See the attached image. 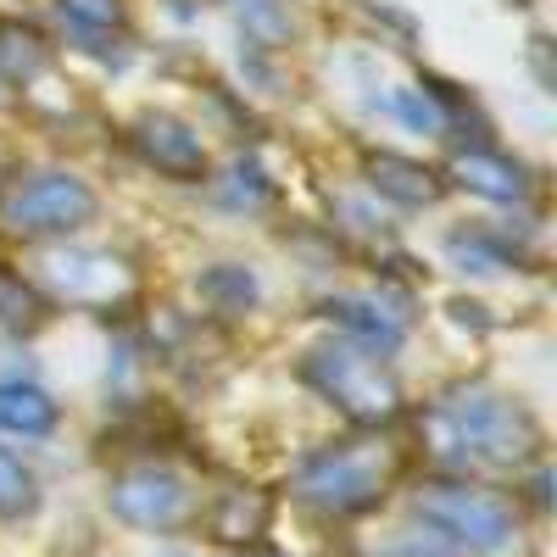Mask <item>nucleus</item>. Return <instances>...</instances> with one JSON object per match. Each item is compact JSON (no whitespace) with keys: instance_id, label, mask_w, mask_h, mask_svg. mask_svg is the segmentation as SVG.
<instances>
[{"instance_id":"obj_19","label":"nucleus","mask_w":557,"mask_h":557,"mask_svg":"<svg viewBox=\"0 0 557 557\" xmlns=\"http://www.w3.org/2000/svg\"><path fill=\"white\" fill-rule=\"evenodd\" d=\"M223 7L235 12V23H240L257 45H268V51L290 45V34H296V12H290V0H223Z\"/></svg>"},{"instance_id":"obj_7","label":"nucleus","mask_w":557,"mask_h":557,"mask_svg":"<svg viewBox=\"0 0 557 557\" xmlns=\"http://www.w3.org/2000/svg\"><path fill=\"white\" fill-rule=\"evenodd\" d=\"M107 507H112L123 524H134V530H157V535L184 530V524H196V519H201L190 480H184L178 469H168V462H134V469L112 474Z\"/></svg>"},{"instance_id":"obj_18","label":"nucleus","mask_w":557,"mask_h":557,"mask_svg":"<svg viewBox=\"0 0 557 557\" xmlns=\"http://www.w3.org/2000/svg\"><path fill=\"white\" fill-rule=\"evenodd\" d=\"M196 290H201V301H207L212 312H251L257 296H262L257 273L240 268V262H218V268H207Z\"/></svg>"},{"instance_id":"obj_20","label":"nucleus","mask_w":557,"mask_h":557,"mask_svg":"<svg viewBox=\"0 0 557 557\" xmlns=\"http://www.w3.org/2000/svg\"><path fill=\"white\" fill-rule=\"evenodd\" d=\"M446 257H451L462 273H480V278L519 268V251H507L502 240L480 235V228H457V235H446Z\"/></svg>"},{"instance_id":"obj_21","label":"nucleus","mask_w":557,"mask_h":557,"mask_svg":"<svg viewBox=\"0 0 557 557\" xmlns=\"http://www.w3.org/2000/svg\"><path fill=\"white\" fill-rule=\"evenodd\" d=\"M34 507H39V480H34V469H28L17 451L0 446V519H28Z\"/></svg>"},{"instance_id":"obj_5","label":"nucleus","mask_w":557,"mask_h":557,"mask_svg":"<svg viewBox=\"0 0 557 557\" xmlns=\"http://www.w3.org/2000/svg\"><path fill=\"white\" fill-rule=\"evenodd\" d=\"M96 212H101V196L78 173H62V168L17 173L0 190V228L17 240H62L73 228L96 223Z\"/></svg>"},{"instance_id":"obj_12","label":"nucleus","mask_w":557,"mask_h":557,"mask_svg":"<svg viewBox=\"0 0 557 557\" xmlns=\"http://www.w3.org/2000/svg\"><path fill=\"white\" fill-rule=\"evenodd\" d=\"M62 424V407L57 396L34 385V380H0V430L7 435H23V441H39Z\"/></svg>"},{"instance_id":"obj_6","label":"nucleus","mask_w":557,"mask_h":557,"mask_svg":"<svg viewBox=\"0 0 557 557\" xmlns=\"http://www.w3.org/2000/svg\"><path fill=\"white\" fill-rule=\"evenodd\" d=\"M34 285L39 296H51L62 307H84V312H128L139 301V268L117 251H96V246H51L34 262Z\"/></svg>"},{"instance_id":"obj_17","label":"nucleus","mask_w":557,"mask_h":557,"mask_svg":"<svg viewBox=\"0 0 557 557\" xmlns=\"http://www.w3.org/2000/svg\"><path fill=\"white\" fill-rule=\"evenodd\" d=\"M45 62H51V45H45L39 28L0 23V78H7V84H28V78L45 73Z\"/></svg>"},{"instance_id":"obj_15","label":"nucleus","mask_w":557,"mask_h":557,"mask_svg":"<svg viewBox=\"0 0 557 557\" xmlns=\"http://www.w3.org/2000/svg\"><path fill=\"white\" fill-rule=\"evenodd\" d=\"M62 23L73 28V39L84 45V51H101L107 34H123L128 23V7L123 0H57Z\"/></svg>"},{"instance_id":"obj_13","label":"nucleus","mask_w":557,"mask_h":557,"mask_svg":"<svg viewBox=\"0 0 557 557\" xmlns=\"http://www.w3.org/2000/svg\"><path fill=\"white\" fill-rule=\"evenodd\" d=\"M457 184L462 190H474V196H485V201H524L530 196V173L513 162V157H502V151H462L457 157Z\"/></svg>"},{"instance_id":"obj_2","label":"nucleus","mask_w":557,"mask_h":557,"mask_svg":"<svg viewBox=\"0 0 557 557\" xmlns=\"http://www.w3.org/2000/svg\"><path fill=\"white\" fill-rule=\"evenodd\" d=\"M396 474H401L396 446H385L380 435H362V441H335V446H318L312 457H301L290 474V491L307 507H318L323 519H357L385 502Z\"/></svg>"},{"instance_id":"obj_8","label":"nucleus","mask_w":557,"mask_h":557,"mask_svg":"<svg viewBox=\"0 0 557 557\" xmlns=\"http://www.w3.org/2000/svg\"><path fill=\"white\" fill-rule=\"evenodd\" d=\"M134 151L146 157V168H157L162 178H178V184H201L207 178V146H201V134L184 123V117H173V112H139Z\"/></svg>"},{"instance_id":"obj_22","label":"nucleus","mask_w":557,"mask_h":557,"mask_svg":"<svg viewBox=\"0 0 557 557\" xmlns=\"http://www.w3.org/2000/svg\"><path fill=\"white\" fill-rule=\"evenodd\" d=\"M7 101H12V96H7V78H0V107H7Z\"/></svg>"},{"instance_id":"obj_14","label":"nucleus","mask_w":557,"mask_h":557,"mask_svg":"<svg viewBox=\"0 0 557 557\" xmlns=\"http://www.w3.org/2000/svg\"><path fill=\"white\" fill-rule=\"evenodd\" d=\"M45 318H51V301L39 296V285L0 262V330L7 335H34V330H45Z\"/></svg>"},{"instance_id":"obj_1","label":"nucleus","mask_w":557,"mask_h":557,"mask_svg":"<svg viewBox=\"0 0 557 557\" xmlns=\"http://www.w3.org/2000/svg\"><path fill=\"white\" fill-rule=\"evenodd\" d=\"M418 435H424V451L441 462L446 474H469V469H524V462H541V424L535 412L507 396L485 380L474 385H451L424 418H418Z\"/></svg>"},{"instance_id":"obj_4","label":"nucleus","mask_w":557,"mask_h":557,"mask_svg":"<svg viewBox=\"0 0 557 557\" xmlns=\"http://www.w3.org/2000/svg\"><path fill=\"white\" fill-rule=\"evenodd\" d=\"M301 380H307L323 401H335L357 430H391L396 418H401V385H396V374L385 368V357L362 351V346H351V341H335V346L307 351Z\"/></svg>"},{"instance_id":"obj_16","label":"nucleus","mask_w":557,"mask_h":557,"mask_svg":"<svg viewBox=\"0 0 557 557\" xmlns=\"http://www.w3.org/2000/svg\"><path fill=\"white\" fill-rule=\"evenodd\" d=\"M212 196H218L223 207H235V212H262V207L273 201V178H268V168H262L257 157H235V162L212 178Z\"/></svg>"},{"instance_id":"obj_11","label":"nucleus","mask_w":557,"mask_h":557,"mask_svg":"<svg viewBox=\"0 0 557 557\" xmlns=\"http://www.w3.org/2000/svg\"><path fill=\"white\" fill-rule=\"evenodd\" d=\"M268 524H273V496L257 485H228L207 507V535L223 546H257L268 535Z\"/></svg>"},{"instance_id":"obj_9","label":"nucleus","mask_w":557,"mask_h":557,"mask_svg":"<svg viewBox=\"0 0 557 557\" xmlns=\"http://www.w3.org/2000/svg\"><path fill=\"white\" fill-rule=\"evenodd\" d=\"M318 312L330 318L351 346L374 351V357H391V351L407 341V330H412L407 312H385L380 301H368V296H330Z\"/></svg>"},{"instance_id":"obj_10","label":"nucleus","mask_w":557,"mask_h":557,"mask_svg":"<svg viewBox=\"0 0 557 557\" xmlns=\"http://www.w3.org/2000/svg\"><path fill=\"white\" fill-rule=\"evenodd\" d=\"M368 190L396 201V207H435L446 196V178L435 168H424L418 157H396V151H368Z\"/></svg>"},{"instance_id":"obj_3","label":"nucleus","mask_w":557,"mask_h":557,"mask_svg":"<svg viewBox=\"0 0 557 557\" xmlns=\"http://www.w3.org/2000/svg\"><path fill=\"white\" fill-rule=\"evenodd\" d=\"M412 507L457 557H513L519 552V513L491 485L446 474V480L418 485Z\"/></svg>"}]
</instances>
